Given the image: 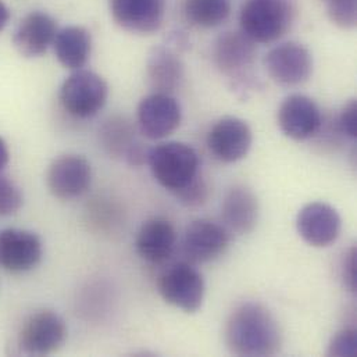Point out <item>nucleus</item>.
I'll return each mask as SVG.
<instances>
[{
	"instance_id": "1",
	"label": "nucleus",
	"mask_w": 357,
	"mask_h": 357,
	"mask_svg": "<svg viewBox=\"0 0 357 357\" xmlns=\"http://www.w3.org/2000/svg\"><path fill=\"white\" fill-rule=\"evenodd\" d=\"M225 344L235 356H275L282 348V333L268 309L248 302L231 313L225 326Z\"/></svg>"
},
{
	"instance_id": "2",
	"label": "nucleus",
	"mask_w": 357,
	"mask_h": 357,
	"mask_svg": "<svg viewBox=\"0 0 357 357\" xmlns=\"http://www.w3.org/2000/svg\"><path fill=\"white\" fill-rule=\"evenodd\" d=\"M296 17L292 0H248L239 13L241 31L255 43L281 39Z\"/></svg>"
},
{
	"instance_id": "3",
	"label": "nucleus",
	"mask_w": 357,
	"mask_h": 357,
	"mask_svg": "<svg viewBox=\"0 0 357 357\" xmlns=\"http://www.w3.org/2000/svg\"><path fill=\"white\" fill-rule=\"evenodd\" d=\"M146 163L153 178L173 195L200 176V162L196 151L182 142H163L151 148Z\"/></svg>"
},
{
	"instance_id": "4",
	"label": "nucleus",
	"mask_w": 357,
	"mask_h": 357,
	"mask_svg": "<svg viewBox=\"0 0 357 357\" xmlns=\"http://www.w3.org/2000/svg\"><path fill=\"white\" fill-rule=\"evenodd\" d=\"M109 99V85L102 75L89 70H77L60 86L59 100L66 113L86 120L98 116Z\"/></svg>"
},
{
	"instance_id": "5",
	"label": "nucleus",
	"mask_w": 357,
	"mask_h": 357,
	"mask_svg": "<svg viewBox=\"0 0 357 357\" xmlns=\"http://www.w3.org/2000/svg\"><path fill=\"white\" fill-rule=\"evenodd\" d=\"M67 340V326L53 310H38L21 324L14 354L24 356H49L63 348Z\"/></svg>"
},
{
	"instance_id": "6",
	"label": "nucleus",
	"mask_w": 357,
	"mask_h": 357,
	"mask_svg": "<svg viewBox=\"0 0 357 357\" xmlns=\"http://www.w3.org/2000/svg\"><path fill=\"white\" fill-rule=\"evenodd\" d=\"M256 59V43L242 31H228L217 38L213 46V60L221 74L227 75L235 89L250 86L252 67Z\"/></svg>"
},
{
	"instance_id": "7",
	"label": "nucleus",
	"mask_w": 357,
	"mask_h": 357,
	"mask_svg": "<svg viewBox=\"0 0 357 357\" xmlns=\"http://www.w3.org/2000/svg\"><path fill=\"white\" fill-rule=\"evenodd\" d=\"M160 296L169 305L193 314L202 309L206 284L200 271L189 263H176L166 268L158 281Z\"/></svg>"
},
{
	"instance_id": "8",
	"label": "nucleus",
	"mask_w": 357,
	"mask_h": 357,
	"mask_svg": "<svg viewBox=\"0 0 357 357\" xmlns=\"http://www.w3.org/2000/svg\"><path fill=\"white\" fill-rule=\"evenodd\" d=\"M264 67L275 84L285 88L298 86L312 77L313 57L303 45L287 42L277 45L266 54Z\"/></svg>"
},
{
	"instance_id": "9",
	"label": "nucleus",
	"mask_w": 357,
	"mask_h": 357,
	"mask_svg": "<svg viewBox=\"0 0 357 357\" xmlns=\"http://www.w3.org/2000/svg\"><path fill=\"white\" fill-rule=\"evenodd\" d=\"M182 110L173 95L155 93L145 96L137 109L138 131L151 141H160L178 130Z\"/></svg>"
},
{
	"instance_id": "10",
	"label": "nucleus",
	"mask_w": 357,
	"mask_h": 357,
	"mask_svg": "<svg viewBox=\"0 0 357 357\" xmlns=\"http://www.w3.org/2000/svg\"><path fill=\"white\" fill-rule=\"evenodd\" d=\"M43 243L29 229L4 228L0 231V268L11 274H24L39 266Z\"/></svg>"
},
{
	"instance_id": "11",
	"label": "nucleus",
	"mask_w": 357,
	"mask_h": 357,
	"mask_svg": "<svg viewBox=\"0 0 357 357\" xmlns=\"http://www.w3.org/2000/svg\"><path fill=\"white\" fill-rule=\"evenodd\" d=\"M92 183L91 163L79 155H63L54 159L46 173L49 192L59 200L70 202L88 192Z\"/></svg>"
},
{
	"instance_id": "12",
	"label": "nucleus",
	"mask_w": 357,
	"mask_h": 357,
	"mask_svg": "<svg viewBox=\"0 0 357 357\" xmlns=\"http://www.w3.org/2000/svg\"><path fill=\"white\" fill-rule=\"evenodd\" d=\"M228 229L215 221L200 218L192 221L182 238L185 257L196 264H204L221 257L229 246Z\"/></svg>"
},
{
	"instance_id": "13",
	"label": "nucleus",
	"mask_w": 357,
	"mask_h": 357,
	"mask_svg": "<svg viewBox=\"0 0 357 357\" xmlns=\"http://www.w3.org/2000/svg\"><path fill=\"white\" fill-rule=\"evenodd\" d=\"M210 153L222 163L245 159L253 144L249 124L238 117H222L208 131L206 139Z\"/></svg>"
},
{
	"instance_id": "14",
	"label": "nucleus",
	"mask_w": 357,
	"mask_h": 357,
	"mask_svg": "<svg viewBox=\"0 0 357 357\" xmlns=\"http://www.w3.org/2000/svg\"><path fill=\"white\" fill-rule=\"evenodd\" d=\"M57 31V22L49 13L33 10L20 20L14 28L11 42L20 56L38 59L53 45Z\"/></svg>"
},
{
	"instance_id": "15",
	"label": "nucleus",
	"mask_w": 357,
	"mask_h": 357,
	"mask_svg": "<svg viewBox=\"0 0 357 357\" xmlns=\"http://www.w3.org/2000/svg\"><path fill=\"white\" fill-rule=\"evenodd\" d=\"M296 229L302 239L314 248H328L341 235L340 213L324 202L306 204L296 217Z\"/></svg>"
},
{
	"instance_id": "16",
	"label": "nucleus",
	"mask_w": 357,
	"mask_h": 357,
	"mask_svg": "<svg viewBox=\"0 0 357 357\" xmlns=\"http://www.w3.org/2000/svg\"><path fill=\"white\" fill-rule=\"evenodd\" d=\"M278 126L282 134L294 141H307L321 128L323 117L317 103L305 95L288 96L278 109Z\"/></svg>"
},
{
	"instance_id": "17",
	"label": "nucleus",
	"mask_w": 357,
	"mask_h": 357,
	"mask_svg": "<svg viewBox=\"0 0 357 357\" xmlns=\"http://www.w3.org/2000/svg\"><path fill=\"white\" fill-rule=\"evenodd\" d=\"M114 22L127 32L151 35L160 29L166 0H109Z\"/></svg>"
},
{
	"instance_id": "18",
	"label": "nucleus",
	"mask_w": 357,
	"mask_h": 357,
	"mask_svg": "<svg viewBox=\"0 0 357 357\" xmlns=\"http://www.w3.org/2000/svg\"><path fill=\"white\" fill-rule=\"evenodd\" d=\"M137 131L126 117H110L99 130L103 148L114 158L124 159L130 166H142L148 159V148L137 139Z\"/></svg>"
},
{
	"instance_id": "19",
	"label": "nucleus",
	"mask_w": 357,
	"mask_h": 357,
	"mask_svg": "<svg viewBox=\"0 0 357 357\" xmlns=\"http://www.w3.org/2000/svg\"><path fill=\"white\" fill-rule=\"evenodd\" d=\"M177 246V231L173 222L165 217L146 220L135 239V249L141 259L152 264L167 261Z\"/></svg>"
},
{
	"instance_id": "20",
	"label": "nucleus",
	"mask_w": 357,
	"mask_h": 357,
	"mask_svg": "<svg viewBox=\"0 0 357 357\" xmlns=\"http://www.w3.org/2000/svg\"><path fill=\"white\" fill-rule=\"evenodd\" d=\"M259 200L252 189L245 185L232 186L221 204L222 225L229 234L248 235L259 221Z\"/></svg>"
},
{
	"instance_id": "21",
	"label": "nucleus",
	"mask_w": 357,
	"mask_h": 357,
	"mask_svg": "<svg viewBox=\"0 0 357 357\" xmlns=\"http://www.w3.org/2000/svg\"><path fill=\"white\" fill-rule=\"evenodd\" d=\"M185 67L178 54L169 46H156L146 61V79L155 93L173 95L182 86Z\"/></svg>"
},
{
	"instance_id": "22",
	"label": "nucleus",
	"mask_w": 357,
	"mask_h": 357,
	"mask_svg": "<svg viewBox=\"0 0 357 357\" xmlns=\"http://www.w3.org/2000/svg\"><path fill=\"white\" fill-rule=\"evenodd\" d=\"M52 47L64 68L77 71L84 68L91 57L92 35L84 26L68 25L57 31Z\"/></svg>"
},
{
	"instance_id": "23",
	"label": "nucleus",
	"mask_w": 357,
	"mask_h": 357,
	"mask_svg": "<svg viewBox=\"0 0 357 357\" xmlns=\"http://www.w3.org/2000/svg\"><path fill=\"white\" fill-rule=\"evenodd\" d=\"M183 13L189 22L200 28H215L231 14L229 0H183Z\"/></svg>"
},
{
	"instance_id": "24",
	"label": "nucleus",
	"mask_w": 357,
	"mask_h": 357,
	"mask_svg": "<svg viewBox=\"0 0 357 357\" xmlns=\"http://www.w3.org/2000/svg\"><path fill=\"white\" fill-rule=\"evenodd\" d=\"M24 204V195L21 188L0 173V217H10L20 211Z\"/></svg>"
},
{
	"instance_id": "25",
	"label": "nucleus",
	"mask_w": 357,
	"mask_h": 357,
	"mask_svg": "<svg viewBox=\"0 0 357 357\" xmlns=\"http://www.w3.org/2000/svg\"><path fill=\"white\" fill-rule=\"evenodd\" d=\"M330 20L342 29H354L357 24V0H330Z\"/></svg>"
},
{
	"instance_id": "26",
	"label": "nucleus",
	"mask_w": 357,
	"mask_h": 357,
	"mask_svg": "<svg viewBox=\"0 0 357 357\" xmlns=\"http://www.w3.org/2000/svg\"><path fill=\"white\" fill-rule=\"evenodd\" d=\"M208 193H210V189L206 179L199 176L174 196L178 199L179 203H182L186 207H199L207 202Z\"/></svg>"
},
{
	"instance_id": "27",
	"label": "nucleus",
	"mask_w": 357,
	"mask_h": 357,
	"mask_svg": "<svg viewBox=\"0 0 357 357\" xmlns=\"http://www.w3.org/2000/svg\"><path fill=\"white\" fill-rule=\"evenodd\" d=\"M357 333L352 328H345L335 334L328 345L330 356H356Z\"/></svg>"
},
{
	"instance_id": "28",
	"label": "nucleus",
	"mask_w": 357,
	"mask_h": 357,
	"mask_svg": "<svg viewBox=\"0 0 357 357\" xmlns=\"http://www.w3.org/2000/svg\"><path fill=\"white\" fill-rule=\"evenodd\" d=\"M341 278L344 287L355 294L357 291V250L355 246L344 255L341 263Z\"/></svg>"
},
{
	"instance_id": "29",
	"label": "nucleus",
	"mask_w": 357,
	"mask_h": 357,
	"mask_svg": "<svg viewBox=\"0 0 357 357\" xmlns=\"http://www.w3.org/2000/svg\"><path fill=\"white\" fill-rule=\"evenodd\" d=\"M338 127L341 132L349 139L357 138V100H349L338 117Z\"/></svg>"
},
{
	"instance_id": "30",
	"label": "nucleus",
	"mask_w": 357,
	"mask_h": 357,
	"mask_svg": "<svg viewBox=\"0 0 357 357\" xmlns=\"http://www.w3.org/2000/svg\"><path fill=\"white\" fill-rule=\"evenodd\" d=\"M10 162V151L7 142L0 137V173L4 172Z\"/></svg>"
},
{
	"instance_id": "31",
	"label": "nucleus",
	"mask_w": 357,
	"mask_h": 357,
	"mask_svg": "<svg viewBox=\"0 0 357 357\" xmlns=\"http://www.w3.org/2000/svg\"><path fill=\"white\" fill-rule=\"evenodd\" d=\"M10 17H11V13H10V8L8 6L0 0V32L7 26V24L10 22Z\"/></svg>"
}]
</instances>
